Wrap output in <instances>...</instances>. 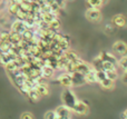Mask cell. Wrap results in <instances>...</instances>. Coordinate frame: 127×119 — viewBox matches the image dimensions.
Returning a JSON list of instances; mask_svg holds the SVG:
<instances>
[{
	"label": "cell",
	"mask_w": 127,
	"mask_h": 119,
	"mask_svg": "<svg viewBox=\"0 0 127 119\" xmlns=\"http://www.w3.org/2000/svg\"><path fill=\"white\" fill-rule=\"evenodd\" d=\"M62 100H63V102H64L65 106H67L68 108L72 109L74 108V106L76 105V102H77V100L78 99H77L76 95L74 94V91H72L70 88H67V89H65V90L63 91Z\"/></svg>",
	"instance_id": "6da1fadb"
},
{
	"label": "cell",
	"mask_w": 127,
	"mask_h": 119,
	"mask_svg": "<svg viewBox=\"0 0 127 119\" xmlns=\"http://www.w3.org/2000/svg\"><path fill=\"white\" fill-rule=\"evenodd\" d=\"M58 81L63 87L66 88H71L74 87V81H72V76L70 72H64L58 77Z\"/></svg>",
	"instance_id": "7a4b0ae2"
},
{
	"label": "cell",
	"mask_w": 127,
	"mask_h": 119,
	"mask_svg": "<svg viewBox=\"0 0 127 119\" xmlns=\"http://www.w3.org/2000/svg\"><path fill=\"white\" fill-rule=\"evenodd\" d=\"M85 17L92 22H98L101 20V12L99 9H87Z\"/></svg>",
	"instance_id": "3957f363"
},
{
	"label": "cell",
	"mask_w": 127,
	"mask_h": 119,
	"mask_svg": "<svg viewBox=\"0 0 127 119\" xmlns=\"http://www.w3.org/2000/svg\"><path fill=\"white\" fill-rule=\"evenodd\" d=\"M113 51L116 55L119 56H127V45L124 41H116L113 45Z\"/></svg>",
	"instance_id": "277c9868"
},
{
	"label": "cell",
	"mask_w": 127,
	"mask_h": 119,
	"mask_svg": "<svg viewBox=\"0 0 127 119\" xmlns=\"http://www.w3.org/2000/svg\"><path fill=\"white\" fill-rule=\"evenodd\" d=\"M27 29H28V27H27L26 22H25L24 20H18L17 19L12 24H11V31L17 32V33H19V35H22Z\"/></svg>",
	"instance_id": "5b68a950"
},
{
	"label": "cell",
	"mask_w": 127,
	"mask_h": 119,
	"mask_svg": "<svg viewBox=\"0 0 127 119\" xmlns=\"http://www.w3.org/2000/svg\"><path fill=\"white\" fill-rule=\"evenodd\" d=\"M74 113L78 114V115H87L88 114V110H89V108H88L87 104H86L85 101H81V100H77L76 105L74 106V108L71 109Z\"/></svg>",
	"instance_id": "8992f818"
},
{
	"label": "cell",
	"mask_w": 127,
	"mask_h": 119,
	"mask_svg": "<svg viewBox=\"0 0 127 119\" xmlns=\"http://www.w3.org/2000/svg\"><path fill=\"white\" fill-rule=\"evenodd\" d=\"M40 73H41V77L45 78V79H48V78H51L55 73V68L49 65H42L41 68H40Z\"/></svg>",
	"instance_id": "52a82bcc"
},
{
	"label": "cell",
	"mask_w": 127,
	"mask_h": 119,
	"mask_svg": "<svg viewBox=\"0 0 127 119\" xmlns=\"http://www.w3.org/2000/svg\"><path fill=\"white\" fill-rule=\"evenodd\" d=\"M55 113H56V115L59 116V117L69 119L70 118V113H71V109L68 108V107L65 106V105H63V106H59L57 109H56Z\"/></svg>",
	"instance_id": "ba28073f"
},
{
	"label": "cell",
	"mask_w": 127,
	"mask_h": 119,
	"mask_svg": "<svg viewBox=\"0 0 127 119\" xmlns=\"http://www.w3.org/2000/svg\"><path fill=\"white\" fill-rule=\"evenodd\" d=\"M108 0H86L88 9H100Z\"/></svg>",
	"instance_id": "9c48e42d"
},
{
	"label": "cell",
	"mask_w": 127,
	"mask_h": 119,
	"mask_svg": "<svg viewBox=\"0 0 127 119\" xmlns=\"http://www.w3.org/2000/svg\"><path fill=\"white\" fill-rule=\"evenodd\" d=\"M72 76V81H74V87L75 86H81V85L86 84L85 80V75L80 72H70Z\"/></svg>",
	"instance_id": "30bf717a"
},
{
	"label": "cell",
	"mask_w": 127,
	"mask_h": 119,
	"mask_svg": "<svg viewBox=\"0 0 127 119\" xmlns=\"http://www.w3.org/2000/svg\"><path fill=\"white\" fill-rule=\"evenodd\" d=\"M35 89L38 91L41 97H45V96H48L49 95V88H48V85L45 84V82H41L40 81L38 85H36Z\"/></svg>",
	"instance_id": "8fae6325"
},
{
	"label": "cell",
	"mask_w": 127,
	"mask_h": 119,
	"mask_svg": "<svg viewBox=\"0 0 127 119\" xmlns=\"http://www.w3.org/2000/svg\"><path fill=\"white\" fill-rule=\"evenodd\" d=\"M113 24L116 27L123 28V27L126 26V18L123 15H116L113 17Z\"/></svg>",
	"instance_id": "7c38bea8"
},
{
	"label": "cell",
	"mask_w": 127,
	"mask_h": 119,
	"mask_svg": "<svg viewBox=\"0 0 127 119\" xmlns=\"http://www.w3.org/2000/svg\"><path fill=\"white\" fill-rule=\"evenodd\" d=\"M99 57L101 58L103 61H109V62H112V64L116 65V66H117V64H118L115 55H113V53H110V52H101L100 55H99Z\"/></svg>",
	"instance_id": "4fadbf2b"
},
{
	"label": "cell",
	"mask_w": 127,
	"mask_h": 119,
	"mask_svg": "<svg viewBox=\"0 0 127 119\" xmlns=\"http://www.w3.org/2000/svg\"><path fill=\"white\" fill-rule=\"evenodd\" d=\"M114 82H115V81H113L112 79H109V78L106 77L105 79L101 80L99 84H100V86L103 87L104 89H108V90H110V89H113V88H114V86H115Z\"/></svg>",
	"instance_id": "5bb4252c"
},
{
	"label": "cell",
	"mask_w": 127,
	"mask_h": 119,
	"mask_svg": "<svg viewBox=\"0 0 127 119\" xmlns=\"http://www.w3.org/2000/svg\"><path fill=\"white\" fill-rule=\"evenodd\" d=\"M20 9L19 3H12V2H8V7H7V10L10 15L16 16V13L18 12V10Z\"/></svg>",
	"instance_id": "9a60e30c"
},
{
	"label": "cell",
	"mask_w": 127,
	"mask_h": 119,
	"mask_svg": "<svg viewBox=\"0 0 127 119\" xmlns=\"http://www.w3.org/2000/svg\"><path fill=\"white\" fill-rule=\"evenodd\" d=\"M28 98L31 101H38V100L41 98V96L38 94V91L36 90L35 88H32V89H30V91L28 93Z\"/></svg>",
	"instance_id": "2e32d148"
},
{
	"label": "cell",
	"mask_w": 127,
	"mask_h": 119,
	"mask_svg": "<svg viewBox=\"0 0 127 119\" xmlns=\"http://www.w3.org/2000/svg\"><path fill=\"white\" fill-rule=\"evenodd\" d=\"M64 55L66 56V58H67L69 61H72V60H76L79 58V56L77 55L76 51H72L70 50V49H68V50H66L65 52H64Z\"/></svg>",
	"instance_id": "e0dca14e"
},
{
	"label": "cell",
	"mask_w": 127,
	"mask_h": 119,
	"mask_svg": "<svg viewBox=\"0 0 127 119\" xmlns=\"http://www.w3.org/2000/svg\"><path fill=\"white\" fill-rule=\"evenodd\" d=\"M85 80H86V82H88V84H94V82H97L94 69H93L90 72H88L87 75H85Z\"/></svg>",
	"instance_id": "ac0fdd59"
},
{
	"label": "cell",
	"mask_w": 127,
	"mask_h": 119,
	"mask_svg": "<svg viewBox=\"0 0 127 119\" xmlns=\"http://www.w3.org/2000/svg\"><path fill=\"white\" fill-rule=\"evenodd\" d=\"M117 69V66L109 61H103V71H106V70H116Z\"/></svg>",
	"instance_id": "d6986e66"
},
{
	"label": "cell",
	"mask_w": 127,
	"mask_h": 119,
	"mask_svg": "<svg viewBox=\"0 0 127 119\" xmlns=\"http://www.w3.org/2000/svg\"><path fill=\"white\" fill-rule=\"evenodd\" d=\"M60 26H62V24H60V20L58 19V18H56L55 20H53V21L49 24V27H50V30H58V29L60 28Z\"/></svg>",
	"instance_id": "ffe728a7"
},
{
	"label": "cell",
	"mask_w": 127,
	"mask_h": 119,
	"mask_svg": "<svg viewBox=\"0 0 127 119\" xmlns=\"http://www.w3.org/2000/svg\"><path fill=\"white\" fill-rule=\"evenodd\" d=\"M105 73H106V77L109 78V79H112L113 81H115V80L118 78V73H117V70H106Z\"/></svg>",
	"instance_id": "44dd1931"
},
{
	"label": "cell",
	"mask_w": 127,
	"mask_h": 119,
	"mask_svg": "<svg viewBox=\"0 0 127 119\" xmlns=\"http://www.w3.org/2000/svg\"><path fill=\"white\" fill-rule=\"evenodd\" d=\"M118 65L124 71H127V56H123L118 61Z\"/></svg>",
	"instance_id": "7402d4cb"
},
{
	"label": "cell",
	"mask_w": 127,
	"mask_h": 119,
	"mask_svg": "<svg viewBox=\"0 0 127 119\" xmlns=\"http://www.w3.org/2000/svg\"><path fill=\"white\" fill-rule=\"evenodd\" d=\"M55 118H56V113L53 110L47 111V113L45 114V119H55Z\"/></svg>",
	"instance_id": "603a6c76"
},
{
	"label": "cell",
	"mask_w": 127,
	"mask_h": 119,
	"mask_svg": "<svg viewBox=\"0 0 127 119\" xmlns=\"http://www.w3.org/2000/svg\"><path fill=\"white\" fill-rule=\"evenodd\" d=\"M21 119H35L32 116V114L30 113H24L21 115Z\"/></svg>",
	"instance_id": "cb8c5ba5"
},
{
	"label": "cell",
	"mask_w": 127,
	"mask_h": 119,
	"mask_svg": "<svg viewBox=\"0 0 127 119\" xmlns=\"http://www.w3.org/2000/svg\"><path fill=\"white\" fill-rule=\"evenodd\" d=\"M55 2L58 4V7L60 9L65 8V6H66V0H55Z\"/></svg>",
	"instance_id": "d4e9b609"
},
{
	"label": "cell",
	"mask_w": 127,
	"mask_h": 119,
	"mask_svg": "<svg viewBox=\"0 0 127 119\" xmlns=\"http://www.w3.org/2000/svg\"><path fill=\"white\" fill-rule=\"evenodd\" d=\"M24 0H9V2H12V3H21Z\"/></svg>",
	"instance_id": "484cf974"
},
{
	"label": "cell",
	"mask_w": 127,
	"mask_h": 119,
	"mask_svg": "<svg viewBox=\"0 0 127 119\" xmlns=\"http://www.w3.org/2000/svg\"><path fill=\"white\" fill-rule=\"evenodd\" d=\"M123 81L125 82V84H127V71H125V73H124V76H123Z\"/></svg>",
	"instance_id": "4316f807"
},
{
	"label": "cell",
	"mask_w": 127,
	"mask_h": 119,
	"mask_svg": "<svg viewBox=\"0 0 127 119\" xmlns=\"http://www.w3.org/2000/svg\"><path fill=\"white\" fill-rule=\"evenodd\" d=\"M121 118H122V119H126V116H125V114H124V113L121 115Z\"/></svg>",
	"instance_id": "83f0119b"
},
{
	"label": "cell",
	"mask_w": 127,
	"mask_h": 119,
	"mask_svg": "<svg viewBox=\"0 0 127 119\" xmlns=\"http://www.w3.org/2000/svg\"><path fill=\"white\" fill-rule=\"evenodd\" d=\"M55 119H66V118H63V117H59V116H57L56 115V118Z\"/></svg>",
	"instance_id": "f1b7e54d"
},
{
	"label": "cell",
	"mask_w": 127,
	"mask_h": 119,
	"mask_svg": "<svg viewBox=\"0 0 127 119\" xmlns=\"http://www.w3.org/2000/svg\"><path fill=\"white\" fill-rule=\"evenodd\" d=\"M124 114H125V116H126V119H127V110L124 111Z\"/></svg>",
	"instance_id": "f546056e"
}]
</instances>
